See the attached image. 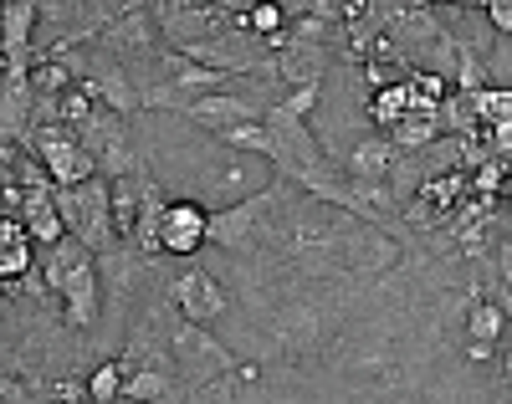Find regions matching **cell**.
<instances>
[{
    "label": "cell",
    "mask_w": 512,
    "mask_h": 404,
    "mask_svg": "<svg viewBox=\"0 0 512 404\" xmlns=\"http://www.w3.org/2000/svg\"><path fill=\"white\" fill-rule=\"evenodd\" d=\"M221 144L231 149H246V154H272V128L267 123H241V128H226Z\"/></svg>",
    "instance_id": "e0dca14e"
},
{
    "label": "cell",
    "mask_w": 512,
    "mask_h": 404,
    "mask_svg": "<svg viewBox=\"0 0 512 404\" xmlns=\"http://www.w3.org/2000/svg\"><path fill=\"white\" fill-rule=\"evenodd\" d=\"M277 190H282V179L272 190H262V195H246L241 205H226V210H210V236H205V246H221V251H241L251 236H256V226L272 215V205H277Z\"/></svg>",
    "instance_id": "8992f818"
},
{
    "label": "cell",
    "mask_w": 512,
    "mask_h": 404,
    "mask_svg": "<svg viewBox=\"0 0 512 404\" xmlns=\"http://www.w3.org/2000/svg\"><path fill=\"white\" fill-rule=\"evenodd\" d=\"M82 87L108 108V113H118V118H134V113H144V93L134 82H128V72L118 67V62H108V57H93L88 62V72H82Z\"/></svg>",
    "instance_id": "ba28073f"
},
{
    "label": "cell",
    "mask_w": 512,
    "mask_h": 404,
    "mask_svg": "<svg viewBox=\"0 0 512 404\" xmlns=\"http://www.w3.org/2000/svg\"><path fill=\"white\" fill-rule=\"evenodd\" d=\"M502 374H507V384H512V343H507V353H502Z\"/></svg>",
    "instance_id": "cb8c5ba5"
},
{
    "label": "cell",
    "mask_w": 512,
    "mask_h": 404,
    "mask_svg": "<svg viewBox=\"0 0 512 404\" xmlns=\"http://www.w3.org/2000/svg\"><path fill=\"white\" fill-rule=\"evenodd\" d=\"M262 113H267V108H256V103H251V98H241V93H210V98H195V103H185V108H180V118H190V123L210 128L216 139H221L226 128L262 123Z\"/></svg>",
    "instance_id": "9c48e42d"
},
{
    "label": "cell",
    "mask_w": 512,
    "mask_h": 404,
    "mask_svg": "<svg viewBox=\"0 0 512 404\" xmlns=\"http://www.w3.org/2000/svg\"><path fill=\"white\" fill-rule=\"evenodd\" d=\"M497 302L512 318V241H497Z\"/></svg>",
    "instance_id": "d6986e66"
},
{
    "label": "cell",
    "mask_w": 512,
    "mask_h": 404,
    "mask_svg": "<svg viewBox=\"0 0 512 404\" xmlns=\"http://www.w3.org/2000/svg\"><path fill=\"white\" fill-rule=\"evenodd\" d=\"M487 21L497 26V36H507V31H512V6H507V0H492V6H487Z\"/></svg>",
    "instance_id": "7402d4cb"
},
{
    "label": "cell",
    "mask_w": 512,
    "mask_h": 404,
    "mask_svg": "<svg viewBox=\"0 0 512 404\" xmlns=\"http://www.w3.org/2000/svg\"><path fill=\"white\" fill-rule=\"evenodd\" d=\"M175 384H180L175 369H139V374L123 379V399L128 404H164L169 394H175Z\"/></svg>",
    "instance_id": "4fadbf2b"
},
{
    "label": "cell",
    "mask_w": 512,
    "mask_h": 404,
    "mask_svg": "<svg viewBox=\"0 0 512 404\" xmlns=\"http://www.w3.org/2000/svg\"><path fill=\"white\" fill-rule=\"evenodd\" d=\"M57 210H62V226L72 241H82L93 256H113V251H128L123 236H118V215H113V185L108 179H88V185H72L57 195Z\"/></svg>",
    "instance_id": "3957f363"
},
{
    "label": "cell",
    "mask_w": 512,
    "mask_h": 404,
    "mask_svg": "<svg viewBox=\"0 0 512 404\" xmlns=\"http://www.w3.org/2000/svg\"><path fill=\"white\" fill-rule=\"evenodd\" d=\"M441 133H446V123H441V113H405L384 139H390L405 159L410 154H420V149H431V144H441Z\"/></svg>",
    "instance_id": "7c38bea8"
},
{
    "label": "cell",
    "mask_w": 512,
    "mask_h": 404,
    "mask_svg": "<svg viewBox=\"0 0 512 404\" xmlns=\"http://www.w3.org/2000/svg\"><path fill=\"white\" fill-rule=\"evenodd\" d=\"M246 26L262 36V41L277 36V31H282V6H251V21H246Z\"/></svg>",
    "instance_id": "ffe728a7"
},
{
    "label": "cell",
    "mask_w": 512,
    "mask_h": 404,
    "mask_svg": "<svg viewBox=\"0 0 512 404\" xmlns=\"http://www.w3.org/2000/svg\"><path fill=\"white\" fill-rule=\"evenodd\" d=\"M205 236H210V210H200V205H169L164 210V226H159L164 256H190L205 246Z\"/></svg>",
    "instance_id": "30bf717a"
},
{
    "label": "cell",
    "mask_w": 512,
    "mask_h": 404,
    "mask_svg": "<svg viewBox=\"0 0 512 404\" xmlns=\"http://www.w3.org/2000/svg\"><path fill=\"white\" fill-rule=\"evenodd\" d=\"M31 154L47 164V174L57 179L62 190L88 185V179H103V174H98V159L82 149V139H77L67 123H36V133H31Z\"/></svg>",
    "instance_id": "5b68a950"
},
{
    "label": "cell",
    "mask_w": 512,
    "mask_h": 404,
    "mask_svg": "<svg viewBox=\"0 0 512 404\" xmlns=\"http://www.w3.org/2000/svg\"><path fill=\"white\" fill-rule=\"evenodd\" d=\"M410 113V82H395V87H384V93H374V103H369V118L390 133L400 118Z\"/></svg>",
    "instance_id": "2e32d148"
},
{
    "label": "cell",
    "mask_w": 512,
    "mask_h": 404,
    "mask_svg": "<svg viewBox=\"0 0 512 404\" xmlns=\"http://www.w3.org/2000/svg\"><path fill=\"white\" fill-rule=\"evenodd\" d=\"M77 139H82V149L98 159V174L108 179V185H118V179H128V174L144 169V159H139V149H134V133H128V118H118V113H108V108H98L88 123H82Z\"/></svg>",
    "instance_id": "277c9868"
},
{
    "label": "cell",
    "mask_w": 512,
    "mask_h": 404,
    "mask_svg": "<svg viewBox=\"0 0 512 404\" xmlns=\"http://www.w3.org/2000/svg\"><path fill=\"white\" fill-rule=\"evenodd\" d=\"M169 302H175L185 318L200 323V328H210L216 318H226V307H231L226 287L210 277V272H200V266H185L180 277H169Z\"/></svg>",
    "instance_id": "52a82bcc"
},
{
    "label": "cell",
    "mask_w": 512,
    "mask_h": 404,
    "mask_svg": "<svg viewBox=\"0 0 512 404\" xmlns=\"http://www.w3.org/2000/svg\"><path fill=\"white\" fill-rule=\"evenodd\" d=\"M190 404H231V384H226V379L200 384V389H190Z\"/></svg>",
    "instance_id": "44dd1931"
},
{
    "label": "cell",
    "mask_w": 512,
    "mask_h": 404,
    "mask_svg": "<svg viewBox=\"0 0 512 404\" xmlns=\"http://www.w3.org/2000/svg\"><path fill=\"white\" fill-rule=\"evenodd\" d=\"M466 328H472V343H497L507 333V312L492 297H477L472 312H466Z\"/></svg>",
    "instance_id": "9a60e30c"
},
{
    "label": "cell",
    "mask_w": 512,
    "mask_h": 404,
    "mask_svg": "<svg viewBox=\"0 0 512 404\" xmlns=\"http://www.w3.org/2000/svg\"><path fill=\"white\" fill-rule=\"evenodd\" d=\"M41 6L36 0H11L6 6V57H36L31 52V26H36Z\"/></svg>",
    "instance_id": "5bb4252c"
},
{
    "label": "cell",
    "mask_w": 512,
    "mask_h": 404,
    "mask_svg": "<svg viewBox=\"0 0 512 404\" xmlns=\"http://www.w3.org/2000/svg\"><path fill=\"white\" fill-rule=\"evenodd\" d=\"M41 272H47V287L57 292L62 302V323L72 333H88L98 323V312H103V272H98V256L62 236L57 246H47V256H41Z\"/></svg>",
    "instance_id": "6da1fadb"
},
{
    "label": "cell",
    "mask_w": 512,
    "mask_h": 404,
    "mask_svg": "<svg viewBox=\"0 0 512 404\" xmlns=\"http://www.w3.org/2000/svg\"><path fill=\"white\" fill-rule=\"evenodd\" d=\"M159 323H164V343H169V353H175V369H180V379H185L190 389L216 384V379H226L231 369H241V358H236L226 343L210 338V328L190 323L180 307H175V312L159 307Z\"/></svg>",
    "instance_id": "7a4b0ae2"
},
{
    "label": "cell",
    "mask_w": 512,
    "mask_h": 404,
    "mask_svg": "<svg viewBox=\"0 0 512 404\" xmlns=\"http://www.w3.org/2000/svg\"><path fill=\"white\" fill-rule=\"evenodd\" d=\"M400 159H405V154L384 139V133H379V139H364V144L344 159L349 185H390V174L400 169Z\"/></svg>",
    "instance_id": "8fae6325"
},
{
    "label": "cell",
    "mask_w": 512,
    "mask_h": 404,
    "mask_svg": "<svg viewBox=\"0 0 512 404\" xmlns=\"http://www.w3.org/2000/svg\"><path fill=\"white\" fill-rule=\"evenodd\" d=\"M88 394H93V404L123 399V369H118V364H98V369L88 374Z\"/></svg>",
    "instance_id": "ac0fdd59"
},
{
    "label": "cell",
    "mask_w": 512,
    "mask_h": 404,
    "mask_svg": "<svg viewBox=\"0 0 512 404\" xmlns=\"http://www.w3.org/2000/svg\"><path fill=\"white\" fill-rule=\"evenodd\" d=\"M6 404H26V384H16V374H6Z\"/></svg>",
    "instance_id": "603a6c76"
}]
</instances>
